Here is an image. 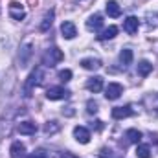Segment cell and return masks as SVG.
<instances>
[{"instance_id": "6da1fadb", "label": "cell", "mask_w": 158, "mask_h": 158, "mask_svg": "<svg viewBox=\"0 0 158 158\" xmlns=\"http://www.w3.org/2000/svg\"><path fill=\"white\" fill-rule=\"evenodd\" d=\"M64 59V53L59 50V48H50V50H46V53H44V57H42V61H44V64L46 66H55L57 63H61Z\"/></svg>"}, {"instance_id": "7a4b0ae2", "label": "cell", "mask_w": 158, "mask_h": 158, "mask_svg": "<svg viewBox=\"0 0 158 158\" xmlns=\"http://www.w3.org/2000/svg\"><path fill=\"white\" fill-rule=\"evenodd\" d=\"M42 81H44V72H42V68H35V70L30 74L28 81H26V94H24V96H30L31 88L42 85Z\"/></svg>"}, {"instance_id": "3957f363", "label": "cell", "mask_w": 158, "mask_h": 158, "mask_svg": "<svg viewBox=\"0 0 158 158\" xmlns=\"http://www.w3.org/2000/svg\"><path fill=\"white\" fill-rule=\"evenodd\" d=\"M68 96H70V92L66 88H63V86H50L48 92H46V98L50 101H59V99H64Z\"/></svg>"}, {"instance_id": "277c9868", "label": "cell", "mask_w": 158, "mask_h": 158, "mask_svg": "<svg viewBox=\"0 0 158 158\" xmlns=\"http://www.w3.org/2000/svg\"><path fill=\"white\" fill-rule=\"evenodd\" d=\"M9 17H11L13 20H24V17H26L24 6L19 4V2H11V4H9Z\"/></svg>"}, {"instance_id": "5b68a950", "label": "cell", "mask_w": 158, "mask_h": 158, "mask_svg": "<svg viewBox=\"0 0 158 158\" xmlns=\"http://www.w3.org/2000/svg\"><path fill=\"white\" fill-rule=\"evenodd\" d=\"M121 94H123V86L119 83H109V86L105 88V98L110 99V101L118 99Z\"/></svg>"}, {"instance_id": "8992f818", "label": "cell", "mask_w": 158, "mask_h": 158, "mask_svg": "<svg viewBox=\"0 0 158 158\" xmlns=\"http://www.w3.org/2000/svg\"><path fill=\"white\" fill-rule=\"evenodd\" d=\"M138 28H140V20H138L136 17H127V19L123 20V30H125L129 35L138 33Z\"/></svg>"}, {"instance_id": "52a82bcc", "label": "cell", "mask_w": 158, "mask_h": 158, "mask_svg": "<svg viewBox=\"0 0 158 158\" xmlns=\"http://www.w3.org/2000/svg\"><path fill=\"white\" fill-rule=\"evenodd\" d=\"M61 33H63V37L64 39H74L76 35H77V30H76V24L74 22H70V20H64L63 24H61Z\"/></svg>"}, {"instance_id": "ba28073f", "label": "cell", "mask_w": 158, "mask_h": 158, "mask_svg": "<svg viewBox=\"0 0 158 158\" xmlns=\"http://www.w3.org/2000/svg\"><path fill=\"white\" fill-rule=\"evenodd\" d=\"M74 138L77 140L79 143H83V145H85V143H88V142H90V131H88L86 127H81V125H79V127L74 129Z\"/></svg>"}, {"instance_id": "9c48e42d", "label": "cell", "mask_w": 158, "mask_h": 158, "mask_svg": "<svg viewBox=\"0 0 158 158\" xmlns=\"http://www.w3.org/2000/svg\"><path fill=\"white\" fill-rule=\"evenodd\" d=\"M101 26H103V17H101L99 13L88 17V20H86V30H90V31H98Z\"/></svg>"}, {"instance_id": "30bf717a", "label": "cell", "mask_w": 158, "mask_h": 158, "mask_svg": "<svg viewBox=\"0 0 158 158\" xmlns=\"http://www.w3.org/2000/svg\"><path fill=\"white\" fill-rule=\"evenodd\" d=\"M86 88H88L90 92H94V94L101 92V90H103V77H99V76L90 77L88 81H86Z\"/></svg>"}, {"instance_id": "8fae6325", "label": "cell", "mask_w": 158, "mask_h": 158, "mask_svg": "<svg viewBox=\"0 0 158 158\" xmlns=\"http://www.w3.org/2000/svg\"><path fill=\"white\" fill-rule=\"evenodd\" d=\"M112 118L114 119H123V118H129V116H132V109L127 105V107H114L112 109Z\"/></svg>"}, {"instance_id": "7c38bea8", "label": "cell", "mask_w": 158, "mask_h": 158, "mask_svg": "<svg viewBox=\"0 0 158 158\" xmlns=\"http://www.w3.org/2000/svg\"><path fill=\"white\" fill-rule=\"evenodd\" d=\"M9 153H11V158H24L26 156V147H24V143H20V142H13Z\"/></svg>"}, {"instance_id": "4fadbf2b", "label": "cell", "mask_w": 158, "mask_h": 158, "mask_svg": "<svg viewBox=\"0 0 158 158\" xmlns=\"http://www.w3.org/2000/svg\"><path fill=\"white\" fill-rule=\"evenodd\" d=\"M19 132L20 134H26V136L35 134L37 132V125L33 121H22V123H19Z\"/></svg>"}, {"instance_id": "5bb4252c", "label": "cell", "mask_w": 158, "mask_h": 158, "mask_svg": "<svg viewBox=\"0 0 158 158\" xmlns=\"http://www.w3.org/2000/svg\"><path fill=\"white\" fill-rule=\"evenodd\" d=\"M105 9H107V15L112 17V19H116V17L121 15V7H119V4L116 0H109L107 6H105Z\"/></svg>"}, {"instance_id": "9a60e30c", "label": "cell", "mask_w": 158, "mask_h": 158, "mask_svg": "<svg viewBox=\"0 0 158 158\" xmlns=\"http://www.w3.org/2000/svg\"><path fill=\"white\" fill-rule=\"evenodd\" d=\"M31 55V44L26 42L22 48H20V53H19V59H20V66H26L28 64V59Z\"/></svg>"}, {"instance_id": "2e32d148", "label": "cell", "mask_w": 158, "mask_h": 158, "mask_svg": "<svg viewBox=\"0 0 158 158\" xmlns=\"http://www.w3.org/2000/svg\"><path fill=\"white\" fill-rule=\"evenodd\" d=\"M81 66L85 70H98V68H101V61L94 59V57H86V59L81 61Z\"/></svg>"}, {"instance_id": "e0dca14e", "label": "cell", "mask_w": 158, "mask_h": 158, "mask_svg": "<svg viewBox=\"0 0 158 158\" xmlns=\"http://www.w3.org/2000/svg\"><path fill=\"white\" fill-rule=\"evenodd\" d=\"M118 35V28L116 26H109V28H105L99 35H98V39L99 40H109V39H114Z\"/></svg>"}, {"instance_id": "ac0fdd59", "label": "cell", "mask_w": 158, "mask_h": 158, "mask_svg": "<svg viewBox=\"0 0 158 158\" xmlns=\"http://www.w3.org/2000/svg\"><path fill=\"white\" fill-rule=\"evenodd\" d=\"M151 72H153V64H151L149 61H140V63H138V76L147 77Z\"/></svg>"}, {"instance_id": "d6986e66", "label": "cell", "mask_w": 158, "mask_h": 158, "mask_svg": "<svg viewBox=\"0 0 158 158\" xmlns=\"http://www.w3.org/2000/svg\"><path fill=\"white\" fill-rule=\"evenodd\" d=\"M132 50H129V48H125V50H121V53H119V63L127 68L131 63H132Z\"/></svg>"}, {"instance_id": "ffe728a7", "label": "cell", "mask_w": 158, "mask_h": 158, "mask_svg": "<svg viewBox=\"0 0 158 158\" xmlns=\"http://www.w3.org/2000/svg\"><path fill=\"white\" fill-rule=\"evenodd\" d=\"M52 24H53V11H48V13L44 15L42 22H40L39 30H40V31H48V30L52 28Z\"/></svg>"}, {"instance_id": "44dd1931", "label": "cell", "mask_w": 158, "mask_h": 158, "mask_svg": "<svg viewBox=\"0 0 158 158\" xmlns=\"http://www.w3.org/2000/svg\"><path fill=\"white\" fill-rule=\"evenodd\" d=\"M125 138H127L131 143H138V142L142 140V132H140L138 129H129V131L125 132Z\"/></svg>"}, {"instance_id": "7402d4cb", "label": "cell", "mask_w": 158, "mask_h": 158, "mask_svg": "<svg viewBox=\"0 0 158 158\" xmlns=\"http://www.w3.org/2000/svg\"><path fill=\"white\" fill-rule=\"evenodd\" d=\"M136 156L138 158H151V147L149 145H138L136 147Z\"/></svg>"}, {"instance_id": "603a6c76", "label": "cell", "mask_w": 158, "mask_h": 158, "mask_svg": "<svg viewBox=\"0 0 158 158\" xmlns=\"http://www.w3.org/2000/svg\"><path fill=\"white\" fill-rule=\"evenodd\" d=\"M57 131H59V123L57 121H48L44 125V132L46 134H52V132H57Z\"/></svg>"}, {"instance_id": "cb8c5ba5", "label": "cell", "mask_w": 158, "mask_h": 158, "mask_svg": "<svg viewBox=\"0 0 158 158\" xmlns=\"http://www.w3.org/2000/svg\"><path fill=\"white\" fill-rule=\"evenodd\" d=\"M59 79H61L63 83H68V81L72 79V70H68V68H66V70H61V72H59Z\"/></svg>"}, {"instance_id": "d4e9b609", "label": "cell", "mask_w": 158, "mask_h": 158, "mask_svg": "<svg viewBox=\"0 0 158 158\" xmlns=\"http://www.w3.org/2000/svg\"><path fill=\"white\" fill-rule=\"evenodd\" d=\"M86 107H88L86 110H88L90 114H96V112H98V103H96V101H92V99H90V101L86 103Z\"/></svg>"}, {"instance_id": "484cf974", "label": "cell", "mask_w": 158, "mask_h": 158, "mask_svg": "<svg viewBox=\"0 0 158 158\" xmlns=\"http://www.w3.org/2000/svg\"><path fill=\"white\" fill-rule=\"evenodd\" d=\"M30 158H46V153H44L42 149H39V151H35V153H33Z\"/></svg>"}, {"instance_id": "4316f807", "label": "cell", "mask_w": 158, "mask_h": 158, "mask_svg": "<svg viewBox=\"0 0 158 158\" xmlns=\"http://www.w3.org/2000/svg\"><path fill=\"white\" fill-rule=\"evenodd\" d=\"M92 129H96V131H101V129H103V121H99V119H96V121L92 123Z\"/></svg>"}, {"instance_id": "83f0119b", "label": "cell", "mask_w": 158, "mask_h": 158, "mask_svg": "<svg viewBox=\"0 0 158 158\" xmlns=\"http://www.w3.org/2000/svg\"><path fill=\"white\" fill-rule=\"evenodd\" d=\"M147 99H149V101H155V109H153V110H158V94H155V96H149Z\"/></svg>"}, {"instance_id": "f1b7e54d", "label": "cell", "mask_w": 158, "mask_h": 158, "mask_svg": "<svg viewBox=\"0 0 158 158\" xmlns=\"http://www.w3.org/2000/svg\"><path fill=\"white\" fill-rule=\"evenodd\" d=\"M61 158H79V156L72 155V153H63V155H61Z\"/></svg>"}]
</instances>
